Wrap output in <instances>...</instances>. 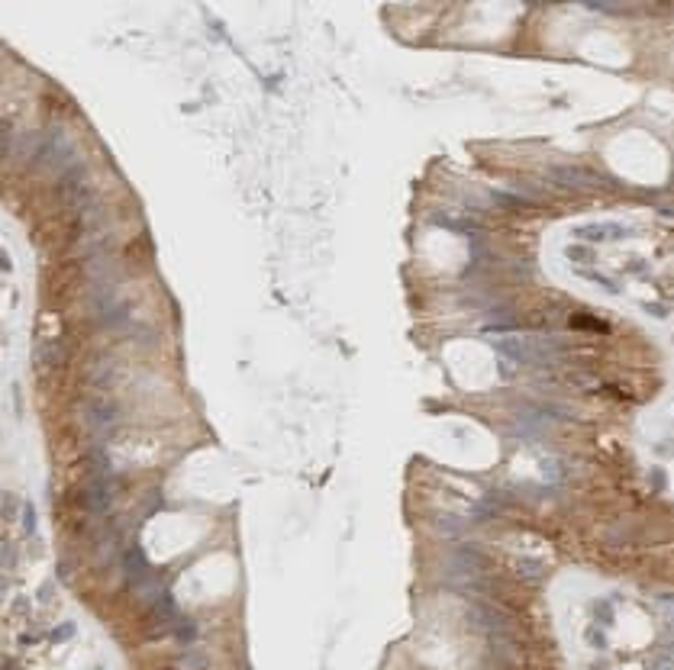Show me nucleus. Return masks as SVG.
I'll return each mask as SVG.
<instances>
[{"label": "nucleus", "mask_w": 674, "mask_h": 670, "mask_svg": "<svg viewBox=\"0 0 674 670\" xmlns=\"http://www.w3.org/2000/svg\"><path fill=\"white\" fill-rule=\"evenodd\" d=\"M23 525H26V532H33V528H36V509H33V506H26V509H23Z\"/></svg>", "instance_id": "obj_1"}, {"label": "nucleus", "mask_w": 674, "mask_h": 670, "mask_svg": "<svg viewBox=\"0 0 674 670\" xmlns=\"http://www.w3.org/2000/svg\"><path fill=\"white\" fill-rule=\"evenodd\" d=\"M71 631H74L71 625H61V628H58V631H55V635H52V638H55V641H61V638H68V635H71Z\"/></svg>", "instance_id": "obj_3"}, {"label": "nucleus", "mask_w": 674, "mask_h": 670, "mask_svg": "<svg viewBox=\"0 0 674 670\" xmlns=\"http://www.w3.org/2000/svg\"><path fill=\"white\" fill-rule=\"evenodd\" d=\"M0 509H4V515H13V496L0 499Z\"/></svg>", "instance_id": "obj_2"}]
</instances>
